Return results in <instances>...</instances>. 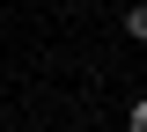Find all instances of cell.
<instances>
[{
    "mask_svg": "<svg viewBox=\"0 0 147 132\" xmlns=\"http://www.w3.org/2000/svg\"><path fill=\"white\" fill-rule=\"evenodd\" d=\"M125 37H132V44H147V0H140V7H125Z\"/></svg>",
    "mask_w": 147,
    "mask_h": 132,
    "instance_id": "cell-1",
    "label": "cell"
},
{
    "mask_svg": "<svg viewBox=\"0 0 147 132\" xmlns=\"http://www.w3.org/2000/svg\"><path fill=\"white\" fill-rule=\"evenodd\" d=\"M125 132H147V95H132V110H125Z\"/></svg>",
    "mask_w": 147,
    "mask_h": 132,
    "instance_id": "cell-2",
    "label": "cell"
}]
</instances>
